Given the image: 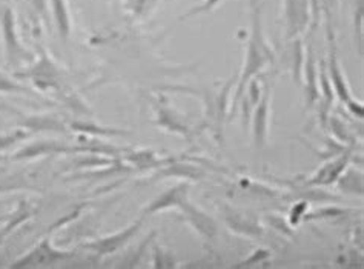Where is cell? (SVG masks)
<instances>
[{"label":"cell","mask_w":364,"mask_h":269,"mask_svg":"<svg viewBox=\"0 0 364 269\" xmlns=\"http://www.w3.org/2000/svg\"><path fill=\"white\" fill-rule=\"evenodd\" d=\"M274 60L275 51L272 45L267 42L263 28V8L257 0H251V30H249L243 66L238 80L235 82V91L231 100V112L234 115L238 108V102H240L246 91L247 83L255 77L262 75V73L271 63H274Z\"/></svg>","instance_id":"6da1fadb"},{"label":"cell","mask_w":364,"mask_h":269,"mask_svg":"<svg viewBox=\"0 0 364 269\" xmlns=\"http://www.w3.org/2000/svg\"><path fill=\"white\" fill-rule=\"evenodd\" d=\"M0 38H2L4 59L8 68L18 71L36 60V54L28 50L21 41L14 9L9 5L0 6Z\"/></svg>","instance_id":"7a4b0ae2"},{"label":"cell","mask_w":364,"mask_h":269,"mask_svg":"<svg viewBox=\"0 0 364 269\" xmlns=\"http://www.w3.org/2000/svg\"><path fill=\"white\" fill-rule=\"evenodd\" d=\"M326 34H328V42H329V57L328 60L324 62V65H326V71H328V75H329L335 99H338L344 107H346V110L353 115V117L363 120L364 117L363 102L358 100L355 95L352 94L349 82L341 68V63L338 60V54H337V43H335L333 28L326 26Z\"/></svg>","instance_id":"3957f363"},{"label":"cell","mask_w":364,"mask_h":269,"mask_svg":"<svg viewBox=\"0 0 364 269\" xmlns=\"http://www.w3.org/2000/svg\"><path fill=\"white\" fill-rule=\"evenodd\" d=\"M271 102H272V83L264 80L262 97L254 107L251 114V132L252 145L255 149L262 151L269 142V127H271Z\"/></svg>","instance_id":"277c9868"},{"label":"cell","mask_w":364,"mask_h":269,"mask_svg":"<svg viewBox=\"0 0 364 269\" xmlns=\"http://www.w3.org/2000/svg\"><path fill=\"white\" fill-rule=\"evenodd\" d=\"M143 217L134 220L131 225L117 231V233H114L111 236L99 237L94 240H86V242H83L80 245V248L86 249V251H90L94 255H99V257H107V255L116 254L140 233V229L143 226Z\"/></svg>","instance_id":"5b68a950"},{"label":"cell","mask_w":364,"mask_h":269,"mask_svg":"<svg viewBox=\"0 0 364 269\" xmlns=\"http://www.w3.org/2000/svg\"><path fill=\"white\" fill-rule=\"evenodd\" d=\"M75 255L74 251H65V249H57L51 245L50 237H45L42 242L33 248L31 251L21 255L14 260L9 268H48L54 266L59 262L68 260Z\"/></svg>","instance_id":"8992f818"},{"label":"cell","mask_w":364,"mask_h":269,"mask_svg":"<svg viewBox=\"0 0 364 269\" xmlns=\"http://www.w3.org/2000/svg\"><path fill=\"white\" fill-rule=\"evenodd\" d=\"M283 17L287 41L301 37L312 23L311 0H283Z\"/></svg>","instance_id":"52a82bcc"},{"label":"cell","mask_w":364,"mask_h":269,"mask_svg":"<svg viewBox=\"0 0 364 269\" xmlns=\"http://www.w3.org/2000/svg\"><path fill=\"white\" fill-rule=\"evenodd\" d=\"M152 107H154L156 120L154 123L161 130H165L171 134H177L185 139H191L193 131H191L189 122L181 115L176 108H172L166 100H152Z\"/></svg>","instance_id":"ba28073f"},{"label":"cell","mask_w":364,"mask_h":269,"mask_svg":"<svg viewBox=\"0 0 364 269\" xmlns=\"http://www.w3.org/2000/svg\"><path fill=\"white\" fill-rule=\"evenodd\" d=\"M304 63L301 73V88L304 91L306 110L317 107L320 100V80H318V63L312 45L304 48Z\"/></svg>","instance_id":"9c48e42d"},{"label":"cell","mask_w":364,"mask_h":269,"mask_svg":"<svg viewBox=\"0 0 364 269\" xmlns=\"http://www.w3.org/2000/svg\"><path fill=\"white\" fill-rule=\"evenodd\" d=\"M189 199V184L181 181L174 186L163 191L161 194L152 199L149 204L143 209V216H152L157 213H165V211H178L180 206Z\"/></svg>","instance_id":"30bf717a"},{"label":"cell","mask_w":364,"mask_h":269,"mask_svg":"<svg viewBox=\"0 0 364 269\" xmlns=\"http://www.w3.org/2000/svg\"><path fill=\"white\" fill-rule=\"evenodd\" d=\"M178 213L181 214V217H183L185 222L202 238L210 242V240H214L217 237L218 226L214 217H210L209 214L205 213L203 209L196 206L189 199L180 206Z\"/></svg>","instance_id":"8fae6325"},{"label":"cell","mask_w":364,"mask_h":269,"mask_svg":"<svg viewBox=\"0 0 364 269\" xmlns=\"http://www.w3.org/2000/svg\"><path fill=\"white\" fill-rule=\"evenodd\" d=\"M66 152H91V149L86 145L70 147L55 140H42L18 149L13 156V159L28 160V159H37V157H45V156H53V154H66Z\"/></svg>","instance_id":"7c38bea8"},{"label":"cell","mask_w":364,"mask_h":269,"mask_svg":"<svg viewBox=\"0 0 364 269\" xmlns=\"http://www.w3.org/2000/svg\"><path fill=\"white\" fill-rule=\"evenodd\" d=\"M352 159L350 148L343 151L338 157H335L332 162H328L323 165L315 174L306 181V185H317V186H331L335 185V181L343 174V171L349 167Z\"/></svg>","instance_id":"4fadbf2b"},{"label":"cell","mask_w":364,"mask_h":269,"mask_svg":"<svg viewBox=\"0 0 364 269\" xmlns=\"http://www.w3.org/2000/svg\"><path fill=\"white\" fill-rule=\"evenodd\" d=\"M22 122L18 123V127L23 128L28 132H68L70 128L65 127L59 119H55L54 115H30L25 117L22 115Z\"/></svg>","instance_id":"5bb4252c"},{"label":"cell","mask_w":364,"mask_h":269,"mask_svg":"<svg viewBox=\"0 0 364 269\" xmlns=\"http://www.w3.org/2000/svg\"><path fill=\"white\" fill-rule=\"evenodd\" d=\"M70 131L83 134V136H90V137H119V136H127V131L123 130H116V128H109V127H103V125H99L91 120H73L68 123Z\"/></svg>","instance_id":"9a60e30c"},{"label":"cell","mask_w":364,"mask_h":269,"mask_svg":"<svg viewBox=\"0 0 364 269\" xmlns=\"http://www.w3.org/2000/svg\"><path fill=\"white\" fill-rule=\"evenodd\" d=\"M225 222L232 231H235V233L242 236L254 237V238L263 236V228L260 225L254 223L251 220H247L245 216L235 213L234 209L225 211Z\"/></svg>","instance_id":"2e32d148"},{"label":"cell","mask_w":364,"mask_h":269,"mask_svg":"<svg viewBox=\"0 0 364 269\" xmlns=\"http://www.w3.org/2000/svg\"><path fill=\"white\" fill-rule=\"evenodd\" d=\"M50 5H51V13H53L57 31H59L63 41H66V38L70 37L71 28H73L68 0H50Z\"/></svg>","instance_id":"e0dca14e"},{"label":"cell","mask_w":364,"mask_h":269,"mask_svg":"<svg viewBox=\"0 0 364 269\" xmlns=\"http://www.w3.org/2000/svg\"><path fill=\"white\" fill-rule=\"evenodd\" d=\"M203 176V172L198 168L188 165V163H176L174 160H171L166 165H163L154 179H165V177H180V179H186V180H200Z\"/></svg>","instance_id":"ac0fdd59"},{"label":"cell","mask_w":364,"mask_h":269,"mask_svg":"<svg viewBox=\"0 0 364 269\" xmlns=\"http://www.w3.org/2000/svg\"><path fill=\"white\" fill-rule=\"evenodd\" d=\"M335 185L346 196H363V172L350 169L349 167L343 171V174L335 181Z\"/></svg>","instance_id":"d6986e66"},{"label":"cell","mask_w":364,"mask_h":269,"mask_svg":"<svg viewBox=\"0 0 364 269\" xmlns=\"http://www.w3.org/2000/svg\"><path fill=\"white\" fill-rule=\"evenodd\" d=\"M364 0H353V37L360 57L364 53Z\"/></svg>","instance_id":"ffe728a7"},{"label":"cell","mask_w":364,"mask_h":269,"mask_svg":"<svg viewBox=\"0 0 364 269\" xmlns=\"http://www.w3.org/2000/svg\"><path fill=\"white\" fill-rule=\"evenodd\" d=\"M335 5H337V0H311L312 30L317 26L321 17H324L326 26H332V14H333Z\"/></svg>","instance_id":"44dd1931"},{"label":"cell","mask_w":364,"mask_h":269,"mask_svg":"<svg viewBox=\"0 0 364 269\" xmlns=\"http://www.w3.org/2000/svg\"><path fill=\"white\" fill-rule=\"evenodd\" d=\"M0 93L2 94H26V95H34V97L39 95L31 88L25 86L22 82H18L16 77L8 75L2 70H0Z\"/></svg>","instance_id":"7402d4cb"},{"label":"cell","mask_w":364,"mask_h":269,"mask_svg":"<svg viewBox=\"0 0 364 269\" xmlns=\"http://www.w3.org/2000/svg\"><path fill=\"white\" fill-rule=\"evenodd\" d=\"M31 216H33V208L26 204V201H22L21 205H18V208L16 209V213H14V217H11L8 220V223H6V226L2 229V233H0V243L4 242V238L11 233V231L16 228V226H18L21 225L22 222H25V220H28V218H31Z\"/></svg>","instance_id":"603a6c76"},{"label":"cell","mask_w":364,"mask_h":269,"mask_svg":"<svg viewBox=\"0 0 364 269\" xmlns=\"http://www.w3.org/2000/svg\"><path fill=\"white\" fill-rule=\"evenodd\" d=\"M152 266L166 269V268H176L178 265L174 262V257L163 251L159 245H152Z\"/></svg>","instance_id":"cb8c5ba5"},{"label":"cell","mask_w":364,"mask_h":269,"mask_svg":"<svg viewBox=\"0 0 364 269\" xmlns=\"http://www.w3.org/2000/svg\"><path fill=\"white\" fill-rule=\"evenodd\" d=\"M28 134H30V132L25 131L23 128H18V130L9 132V134H0V152H4L5 149L11 148L13 145H16L17 142L26 139Z\"/></svg>","instance_id":"d4e9b609"},{"label":"cell","mask_w":364,"mask_h":269,"mask_svg":"<svg viewBox=\"0 0 364 269\" xmlns=\"http://www.w3.org/2000/svg\"><path fill=\"white\" fill-rule=\"evenodd\" d=\"M306 213H308V204H306V201H299V204H295L294 208H292V213H291L289 225L291 226L299 225L301 220L304 218Z\"/></svg>","instance_id":"484cf974"},{"label":"cell","mask_w":364,"mask_h":269,"mask_svg":"<svg viewBox=\"0 0 364 269\" xmlns=\"http://www.w3.org/2000/svg\"><path fill=\"white\" fill-rule=\"evenodd\" d=\"M269 257H271V253H269V251H266V249H263V248H260V249H257V251H255L251 257H247L245 262L238 263V265H235V266H237V268L251 266V265L258 263V262H262V260H264V258H269Z\"/></svg>","instance_id":"4316f807"},{"label":"cell","mask_w":364,"mask_h":269,"mask_svg":"<svg viewBox=\"0 0 364 269\" xmlns=\"http://www.w3.org/2000/svg\"><path fill=\"white\" fill-rule=\"evenodd\" d=\"M0 111H8V112H14V114H17V115H21L22 112H18L17 110H14V108H11V107H6V105H0Z\"/></svg>","instance_id":"83f0119b"}]
</instances>
